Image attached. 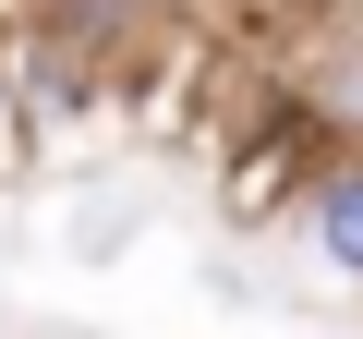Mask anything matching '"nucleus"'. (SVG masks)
Masks as SVG:
<instances>
[{
	"label": "nucleus",
	"instance_id": "nucleus-1",
	"mask_svg": "<svg viewBox=\"0 0 363 339\" xmlns=\"http://www.w3.org/2000/svg\"><path fill=\"white\" fill-rule=\"evenodd\" d=\"M291 230H303V255H315L339 291H363V145H339V157L315 170V194L291 206Z\"/></svg>",
	"mask_w": 363,
	"mask_h": 339
},
{
	"label": "nucleus",
	"instance_id": "nucleus-2",
	"mask_svg": "<svg viewBox=\"0 0 363 339\" xmlns=\"http://www.w3.org/2000/svg\"><path fill=\"white\" fill-rule=\"evenodd\" d=\"M315 121H327V145H363V25L351 37H327L315 61H303V85H291Z\"/></svg>",
	"mask_w": 363,
	"mask_h": 339
},
{
	"label": "nucleus",
	"instance_id": "nucleus-3",
	"mask_svg": "<svg viewBox=\"0 0 363 339\" xmlns=\"http://www.w3.org/2000/svg\"><path fill=\"white\" fill-rule=\"evenodd\" d=\"M0 97H13V49H0Z\"/></svg>",
	"mask_w": 363,
	"mask_h": 339
}]
</instances>
